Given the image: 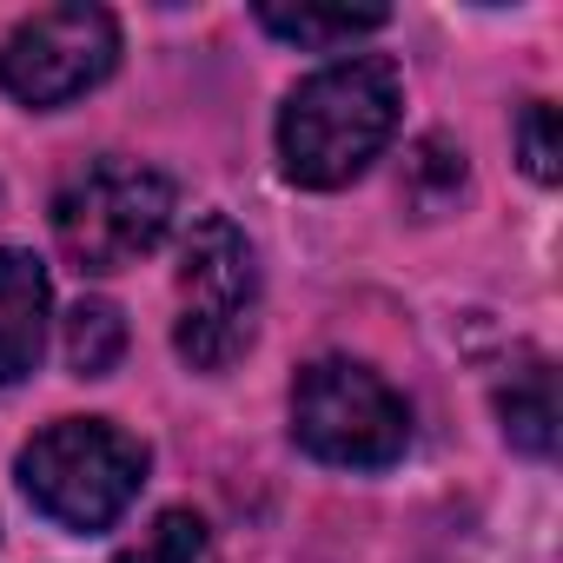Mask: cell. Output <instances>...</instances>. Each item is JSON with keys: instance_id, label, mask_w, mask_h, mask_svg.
Here are the masks:
<instances>
[{"instance_id": "cell-1", "label": "cell", "mask_w": 563, "mask_h": 563, "mask_svg": "<svg viewBox=\"0 0 563 563\" xmlns=\"http://www.w3.org/2000/svg\"><path fill=\"white\" fill-rule=\"evenodd\" d=\"M398 67L385 54H352L299 80L278 107V166L306 192L352 186L398 133Z\"/></svg>"}, {"instance_id": "cell-2", "label": "cell", "mask_w": 563, "mask_h": 563, "mask_svg": "<svg viewBox=\"0 0 563 563\" xmlns=\"http://www.w3.org/2000/svg\"><path fill=\"white\" fill-rule=\"evenodd\" d=\"M140 484H146V444L107 418H60L21 451L27 504L74 537L113 530L140 497Z\"/></svg>"}, {"instance_id": "cell-3", "label": "cell", "mask_w": 563, "mask_h": 563, "mask_svg": "<svg viewBox=\"0 0 563 563\" xmlns=\"http://www.w3.org/2000/svg\"><path fill=\"white\" fill-rule=\"evenodd\" d=\"M179 212V186L140 159H93L54 192V245L67 265L107 278L146 258Z\"/></svg>"}, {"instance_id": "cell-4", "label": "cell", "mask_w": 563, "mask_h": 563, "mask_svg": "<svg viewBox=\"0 0 563 563\" xmlns=\"http://www.w3.org/2000/svg\"><path fill=\"white\" fill-rule=\"evenodd\" d=\"M258 332V258L225 212H206L179 252V325L173 345L192 372H225Z\"/></svg>"}, {"instance_id": "cell-5", "label": "cell", "mask_w": 563, "mask_h": 563, "mask_svg": "<svg viewBox=\"0 0 563 563\" xmlns=\"http://www.w3.org/2000/svg\"><path fill=\"white\" fill-rule=\"evenodd\" d=\"M292 438L339 471H391L411 444V405L352 358H319L292 385Z\"/></svg>"}, {"instance_id": "cell-6", "label": "cell", "mask_w": 563, "mask_h": 563, "mask_svg": "<svg viewBox=\"0 0 563 563\" xmlns=\"http://www.w3.org/2000/svg\"><path fill=\"white\" fill-rule=\"evenodd\" d=\"M120 60V21L107 8L67 0V8H41L34 21H21L0 41V87L21 107L47 113L67 107L80 93H93Z\"/></svg>"}, {"instance_id": "cell-7", "label": "cell", "mask_w": 563, "mask_h": 563, "mask_svg": "<svg viewBox=\"0 0 563 563\" xmlns=\"http://www.w3.org/2000/svg\"><path fill=\"white\" fill-rule=\"evenodd\" d=\"M47 312H54V286L47 265L34 252H0V385H21L41 352H47Z\"/></svg>"}, {"instance_id": "cell-8", "label": "cell", "mask_w": 563, "mask_h": 563, "mask_svg": "<svg viewBox=\"0 0 563 563\" xmlns=\"http://www.w3.org/2000/svg\"><path fill=\"white\" fill-rule=\"evenodd\" d=\"M252 21L299 54H339L385 27V8H252Z\"/></svg>"}, {"instance_id": "cell-9", "label": "cell", "mask_w": 563, "mask_h": 563, "mask_svg": "<svg viewBox=\"0 0 563 563\" xmlns=\"http://www.w3.org/2000/svg\"><path fill=\"white\" fill-rule=\"evenodd\" d=\"M497 418H504L510 451L550 457V451H556V378H550V365L510 372V385L497 391Z\"/></svg>"}, {"instance_id": "cell-10", "label": "cell", "mask_w": 563, "mask_h": 563, "mask_svg": "<svg viewBox=\"0 0 563 563\" xmlns=\"http://www.w3.org/2000/svg\"><path fill=\"white\" fill-rule=\"evenodd\" d=\"M126 358V319L107 299H80L67 312V365L74 378H107Z\"/></svg>"}, {"instance_id": "cell-11", "label": "cell", "mask_w": 563, "mask_h": 563, "mask_svg": "<svg viewBox=\"0 0 563 563\" xmlns=\"http://www.w3.org/2000/svg\"><path fill=\"white\" fill-rule=\"evenodd\" d=\"M120 563H219V543H212L206 517H192V510H159V517L140 530V543L120 550Z\"/></svg>"}, {"instance_id": "cell-12", "label": "cell", "mask_w": 563, "mask_h": 563, "mask_svg": "<svg viewBox=\"0 0 563 563\" xmlns=\"http://www.w3.org/2000/svg\"><path fill=\"white\" fill-rule=\"evenodd\" d=\"M464 192V153L451 146V140H418V153H411V206H424V212H438V206H451Z\"/></svg>"}, {"instance_id": "cell-13", "label": "cell", "mask_w": 563, "mask_h": 563, "mask_svg": "<svg viewBox=\"0 0 563 563\" xmlns=\"http://www.w3.org/2000/svg\"><path fill=\"white\" fill-rule=\"evenodd\" d=\"M517 153H523V173L537 186H556V113H550V100H530L517 113Z\"/></svg>"}]
</instances>
